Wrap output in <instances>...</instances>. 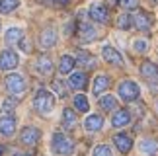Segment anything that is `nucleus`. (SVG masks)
<instances>
[{"label":"nucleus","instance_id":"obj_38","mask_svg":"<svg viewBox=\"0 0 158 156\" xmlns=\"http://www.w3.org/2000/svg\"><path fill=\"white\" fill-rule=\"evenodd\" d=\"M109 2H111V4H119V0H109Z\"/></svg>","mask_w":158,"mask_h":156},{"label":"nucleus","instance_id":"obj_36","mask_svg":"<svg viewBox=\"0 0 158 156\" xmlns=\"http://www.w3.org/2000/svg\"><path fill=\"white\" fill-rule=\"evenodd\" d=\"M14 156H29V154H23V152H18V154H14Z\"/></svg>","mask_w":158,"mask_h":156},{"label":"nucleus","instance_id":"obj_3","mask_svg":"<svg viewBox=\"0 0 158 156\" xmlns=\"http://www.w3.org/2000/svg\"><path fill=\"white\" fill-rule=\"evenodd\" d=\"M119 96H121V100H125V101H133V100H137L139 98V94H141V90H139V84L137 82H133V80H123L119 84Z\"/></svg>","mask_w":158,"mask_h":156},{"label":"nucleus","instance_id":"obj_4","mask_svg":"<svg viewBox=\"0 0 158 156\" xmlns=\"http://www.w3.org/2000/svg\"><path fill=\"white\" fill-rule=\"evenodd\" d=\"M26 80H23V76L22 74H8L6 76V88H8V92L10 94H14V96H20L26 92Z\"/></svg>","mask_w":158,"mask_h":156},{"label":"nucleus","instance_id":"obj_27","mask_svg":"<svg viewBox=\"0 0 158 156\" xmlns=\"http://www.w3.org/2000/svg\"><path fill=\"white\" fill-rule=\"evenodd\" d=\"M18 0H0V12L2 14H10L12 10H16L18 8Z\"/></svg>","mask_w":158,"mask_h":156},{"label":"nucleus","instance_id":"obj_37","mask_svg":"<svg viewBox=\"0 0 158 156\" xmlns=\"http://www.w3.org/2000/svg\"><path fill=\"white\" fill-rule=\"evenodd\" d=\"M2 154H4V146H2V145H0V156H2Z\"/></svg>","mask_w":158,"mask_h":156},{"label":"nucleus","instance_id":"obj_11","mask_svg":"<svg viewBox=\"0 0 158 156\" xmlns=\"http://www.w3.org/2000/svg\"><path fill=\"white\" fill-rule=\"evenodd\" d=\"M113 142H115V146L119 148V152H123L127 154L131 150V146H133V139L127 133H119V135H115L113 137Z\"/></svg>","mask_w":158,"mask_h":156},{"label":"nucleus","instance_id":"obj_5","mask_svg":"<svg viewBox=\"0 0 158 156\" xmlns=\"http://www.w3.org/2000/svg\"><path fill=\"white\" fill-rule=\"evenodd\" d=\"M90 18H92L94 22H100V23H106L109 20V12L104 4L100 2H94L92 6H90Z\"/></svg>","mask_w":158,"mask_h":156},{"label":"nucleus","instance_id":"obj_23","mask_svg":"<svg viewBox=\"0 0 158 156\" xmlns=\"http://www.w3.org/2000/svg\"><path fill=\"white\" fill-rule=\"evenodd\" d=\"M74 125H76V115H74V111L72 109H66L63 111V127L66 131H70V129H74Z\"/></svg>","mask_w":158,"mask_h":156},{"label":"nucleus","instance_id":"obj_6","mask_svg":"<svg viewBox=\"0 0 158 156\" xmlns=\"http://www.w3.org/2000/svg\"><path fill=\"white\" fill-rule=\"evenodd\" d=\"M18 55L14 51H10V49H6L2 51V55H0V68L2 70H12V68H16L18 67Z\"/></svg>","mask_w":158,"mask_h":156},{"label":"nucleus","instance_id":"obj_14","mask_svg":"<svg viewBox=\"0 0 158 156\" xmlns=\"http://www.w3.org/2000/svg\"><path fill=\"white\" fill-rule=\"evenodd\" d=\"M39 43L43 49H49V47H53L55 43H57V31L55 29H45L43 33H41V37H39Z\"/></svg>","mask_w":158,"mask_h":156},{"label":"nucleus","instance_id":"obj_9","mask_svg":"<svg viewBox=\"0 0 158 156\" xmlns=\"http://www.w3.org/2000/svg\"><path fill=\"white\" fill-rule=\"evenodd\" d=\"M133 26L137 29H141V31H147L152 26V16L147 14V12H139L137 16H133Z\"/></svg>","mask_w":158,"mask_h":156},{"label":"nucleus","instance_id":"obj_20","mask_svg":"<svg viewBox=\"0 0 158 156\" xmlns=\"http://www.w3.org/2000/svg\"><path fill=\"white\" fill-rule=\"evenodd\" d=\"M84 127H86V131H100L104 127V119L100 115H88L84 121Z\"/></svg>","mask_w":158,"mask_h":156},{"label":"nucleus","instance_id":"obj_8","mask_svg":"<svg viewBox=\"0 0 158 156\" xmlns=\"http://www.w3.org/2000/svg\"><path fill=\"white\" fill-rule=\"evenodd\" d=\"M78 35H80V39L84 43H90V41H94L98 37V31H96L94 26H90L86 22H80V26H78Z\"/></svg>","mask_w":158,"mask_h":156},{"label":"nucleus","instance_id":"obj_33","mask_svg":"<svg viewBox=\"0 0 158 156\" xmlns=\"http://www.w3.org/2000/svg\"><path fill=\"white\" fill-rule=\"evenodd\" d=\"M16 107V100H4V111H10Z\"/></svg>","mask_w":158,"mask_h":156},{"label":"nucleus","instance_id":"obj_2","mask_svg":"<svg viewBox=\"0 0 158 156\" xmlns=\"http://www.w3.org/2000/svg\"><path fill=\"white\" fill-rule=\"evenodd\" d=\"M33 105H35V109H37L39 113L49 115V113L53 111V107H55V98H53V94L47 92V90H39V92L35 94V98H33Z\"/></svg>","mask_w":158,"mask_h":156},{"label":"nucleus","instance_id":"obj_25","mask_svg":"<svg viewBox=\"0 0 158 156\" xmlns=\"http://www.w3.org/2000/svg\"><path fill=\"white\" fill-rule=\"evenodd\" d=\"M100 105H102V109H106V111H113L115 107H117V100H115V96H102Z\"/></svg>","mask_w":158,"mask_h":156},{"label":"nucleus","instance_id":"obj_31","mask_svg":"<svg viewBox=\"0 0 158 156\" xmlns=\"http://www.w3.org/2000/svg\"><path fill=\"white\" fill-rule=\"evenodd\" d=\"M119 4L123 6L125 10H135L139 6V0H119Z\"/></svg>","mask_w":158,"mask_h":156},{"label":"nucleus","instance_id":"obj_32","mask_svg":"<svg viewBox=\"0 0 158 156\" xmlns=\"http://www.w3.org/2000/svg\"><path fill=\"white\" fill-rule=\"evenodd\" d=\"M133 47H135V51H139V53H144L148 49V43L144 39H139V41H135V43H133Z\"/></svg>","mask_w":158,"mask_h":156},{"label":"nucleus","instance_id":"obj_35","mask_svg":"<svg viewBox=\"0 0 158 156\" xmlns=\"http://www.w3.org/2000/svg\"><path fill=\"white\" fill-rule=\"evenodd\" d=\"M53 2H55V4H63V6H64V4H69L70 0H53Z\"/></svg>","mask_w":158,"mask_h":156},{"label":"nucleus","instance_id":"obj_17","mask_svg":"<svg viewBox=\"0 0 158 156\" xmlns=\"http://www.w3.org/2000/svg\"><path fill=\"white\" fill-rule=\"evenodd\" d=\"M141 74H143L144 78H148V80H152V78H158V64L150 63V61L143 63V64H141Z\"/></svg>","mask_w":158,"mask_h":156},{"label":"nucleus","instance_id":"obj_10","mask_svg":"<svg viewBox=\"0 0 158 156\" xmlns=\"http://www.w3.org/2000/svg\"><path fill=\"white\" fill-rule=\"evenodd\" d=\"M102 55H104V59L107 63L115 64V67H121V64H123V57H121V53L117 49H113V47H109V45H106L104 49H102Z\"/></svg>","mask_w":158,"mask_h":156},{"label":"nucleus","instance_id":"obj_7","mask_svg":"<svg viewBox=\"0 0 158 156\" xmlns=\"http://www.w3.org/2000/svg\"><path fill=\"white\" fill-rule=\"evenodd\" d=\"M39 137H41V131H39V129H35V127H26V129L22 131L20 141L23 142V145H27V146H33V145H37Z\"/></svg>","mask_w":158,"mask_h":156},{"label":"nucleus","instance_id":"obj_16","mask_svg":"<svg viewBox=\"0 0 158 156\" xmlns=\"http://www.w3.org/2000/svg\"><path fill=\"white\" fill-rule=\"evenodd\" d=\"M35 68H37V72L43 74V76L51 74V72H53V63H51V59H49V57H39L37 63H35Z\"/></svg>","mask_w":158,"mask_h":156},{"label":"nucleus","instance_id":"obj_18","mask_svg":"<svg viewBox=\"0 0 158 156\" xmlns=\"http://www.w3.org/2000/svg\"><path fill=\"white\" fill-rule=\"evenodd\" d=\"M86 74L84 72H74V74H70L69 78V84H70V88L72 90H82L84 86H86Z\"/></svg>","mask_w":158,"mask_h":156},{"label":"nucleus","instance_id":"obj_22","mask_svg":"<svg viewBox=\"0 0 158 156\" xmlns=\"http://www.w3.org/2000/svg\"><path fill=\"white\" fill-rule=\"evenodd\" d=\"M74 61L78 63V64H82V67H86V68H94L96 67V61H94V57L92 55H88L86 51H80L76 55V59Z\"/></svg>","mask_w":158,"mask_h":156},{"label":"nucleus","instance_id":"obj_21","mask_svg":"<svg viewBox=\"0 0 158 156\" xmlns=\"http://www.w3.org/2000/svg\"><path fill=\"white\" fill-rule=\"evenodd\" d=\"M74 64H76V61L70 55H63L60 57V64H59V72L60 74H69L70 70L74 68Z\"/></svg>","mask_w":158,"mask_h":156},{"label":"nucleus","instance_id":"obj_26","mask_svg":"<svg viewBox=\"0 0 158 156\" xmlns=\"http://www.w3.org/2000/svg\"><path fill=\"white\" fill-rule=\"evenodd\" d=\"M74 107L78 111H88L90 109V104H88V98L84 94H78L74 96Z\"/></svg>","mask_w":158,"mask_h":156},{"label":"nucleus","instance_id":"obj_1","mask_svg":"<svg viewBox=\"0 0 158 156\" xmlns=\"http://www.w3.org/2000/svg\"><path fill=\"white\" fill-rule=\"evenodd\" d=\"M51 148H53V152L59 154V156H70L74 152V141L69 139V137L63 135V133H55L53 139H51Z\"/></svg>","mask_w":158,"mask_h":156},{"label":"nucleus","instance_id":"obj_12","mask_svg":"<svg viewBox=\"0 0 158 156\" xmlns=\"http://www.w3.org/2000/svg\"><path fill=\"white\" fill-rule=\"evenodd\" d=\"M14 131H16V119H14V115H2V117H0V133L6 135V137H10V135H14Z\"/></svg>","mask_w":158,"mask_h":156},{"label":"nucleus","instance_id":"obj_29","mask_svg":"<svg viewBox=\"0 0 158 156\" xmlns=\"http://www.w3.org/2000/svg\"><path fill=\"white\" fill-rule=\"evenodd\" d=\"M92 156H111V148H109L107 145H98L94 148Z\"/></svg>","mask_w":158,"mask_h":156},{"label":"nucleus","instance_id":"obj_30","mask_svg":"<svg viewBox=\"0 0 158 156\" xmlns=\"http://www.w3.org/2000/svg\"><path fill=\"white\" fill-rule=\"evenodd\" d=\"M53 90H55V94H59V96H60V98H64V96H66L64 84L60 82V80H53Z\"/></svg>","mask_w":158,"mask_h":156},{"label":"nucleus","instance_id":"obj_24","mask_svg":"<svg viewBox=\"0 0 158 156\" xmlns=\"http://www.w3.org/2000/svg\"><path fill=\"white\" fill-rule=\"evenodd\" d=\"M23 39V31L20 27H10L6 31V43H20Z\"/></svg>","mask_w":158,"mask_h":156},{"label":"nucleus","instance_id":"obj_28","mask_svg":"<svg viewBox=\"0 0 158 156\" xmlns=\"http://www.w3.org/2000/svg\"><path fill=\"white\" fill-rule=\"evenodd\" d=\"M131 26H133V16L123 14V16L117 18V27H121V29H131Z\"/></svg>","mask_w":158,"mask_h":156},{"label":"nucleus","instance_id":"obj_13","mask_svg":"<svg viewBox=\"0 0 158 156\" xmlns=\"http://www.w3.org/2000/svg\"><path fill=\"white\" fill-rule=\"evenodd\" d=\"M129 123H131V113L127 109H117L113 113V117H111L113 127H125V125H129Z\"/></svg>","mask_w":158,"mask_h":156},{"label":"nucleus","instance_id":"obj_34","mask_svg":"<svg viewBox=\"0 0 158 156\" xmlns=\"http://www.w3.org/2000/svg\"><path fill=\"white\" fill-rule=\"evenodd\" d=\"M20 47H22V51H23V53H29V51H31V47H29V41H26V39H22V41H20Z\"/></svg>","mask_w":158,"mask_h":156},{"label":"nucleus","instance_id":"obj_15","mask_svg":"<svg viewBox=\"0 0 158 156\" xmlns=\"http://www.w3.org/2000/svg\"><path fill=\"white\" fill-rule=\"evenodd\" d=\"M139 146H141L143 154H148V156H156V152H158V141H154V139H143Z\"/></svg>","mask_w":158,"mask_h":156},{"label":"nucleus","instance_id":"obj_19","mask_svg":"<svg viewBox=\"0 0 158 156\" xmlns=\"http://www.w3.org/2000/svg\"><path fill=\"white\" fill-rule=\"evenodd\" d=\"M109 76L106 74H100V76H96V80H94V94L96 96H100L102 92H106V90L109 88Z\"/></svg>","mask_w":158,"mask_h":156}]
</instances>
